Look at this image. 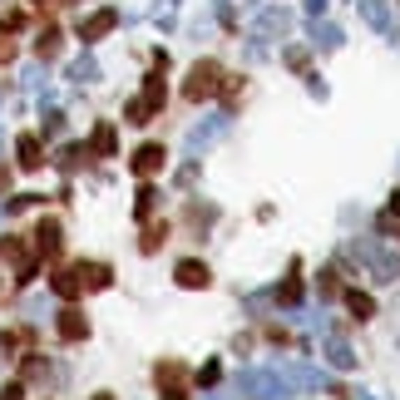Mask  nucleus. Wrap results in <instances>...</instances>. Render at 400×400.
I'll return each mask as SVG.
<instances>
[{
  "instance_id": "1",
  "label": "nucleus",
  "mask_w": 400,
  "mask_h": 400,
  "mask_svg": "<svg viewBox=\"0 0 400 400\" xmlns=\"http://www.w3.org/2000/svg\"><path fill=\"white\" fill-rule=\"evenodd\" d=\"M217 84H222V70L213 65V60H203V65H193V75H188V84H183V94L198 104V99H208V94H217Z\"/></svg>"
},
{
  "instance_id": "2",
  "label": "nucleus",
  "mask_w": 400,
  "mask_h": 400,
  "mask_svg": "<svg viewBox=\"0 0 400 400\" xmlns=\"http://www.w3.org/2000/svg\"><path fill=\"white\" fill-rule=\"evenodd\" d=\"M54 336H60L65 346H84V341H89V321H84V311L65 307L60 316H54Z\"/></svg>"
},
{
  "instance_id": "3",
  "label": "nucleus",
  "mask_w": 400,
  "mask_h": 400,
  "mask_svg": "<svg viewBox=\"0 0 400 400\" xmlns=\"http://www.w3.org/2000/svg\"><path fill=\"white\" fill-rule=\"evenodd\" d=\"M174 282H178V287H188V292H198V287H208V282H213V272H208L198 257H183V262H174Z\"/></svg>"
},
{
  "instance_id": "4",
  "label": "nucleus",
  "mask_w": 400,
  "mask_h": 400,
  "mask_svg": "<svg viewBox=\"0 0 400 400\" xmlns=\"http://www.w3.org/2000/svg\"><path fill=\"white\" fill-rule=\"evenodd\" d=\"M60 247H65V227L54 222V217H40V227H35V252H40V257H54Z\"/></svg>"
},
{
  "instance_id": "5",
  "label": "nucleus",
  "mask_w": 400,
  "mask_h": 400,
  "mask_svg": "<svg viewBox=\"0 0 400 400\" xmlns=\"http://www.w3.org/2000/svg\"><path fill=\"white\" fill-rule=\"evenodd\" d=\"M114 25H119V10H109V6H104V10H94V15H84V25H79V40H89V45H94V40H104Z\"/></svg>"
},
{
  "instance_id": "6",
  "label": "nucleus",
  "mask_w": 400,
  "mask_h": 400,
  "mask_svg": "<svg viewBox=\"0 0 400 400\" xmlns=\"http://www.w3.org/2000/svg\"><path fill=\"white\" fill-rule=\"evenodd\" d=\"M129 168L139 178H153L158 168H163V144H144V148H134V158H129Z\"/></svg>"
},
{
  "instance_id": "7",
  "label": "nucleus",
  "mask_w": 400,
  "mask_h": 400,
  "mask_svg": "<svg viewBox=\"0 0 400 400\" xmlns=\"http://www.w3.org/2000/svg\"><path fill=\"white\" fill-rule=\"evenodd\" d=\"M15 163H20V168H40V163H45L40 134H20V139H15Z\"/></svg>"
},
{
  "instance_id": "8",
  "label": "nucleus",
  "mask_w": 400,
  "mask_h": 400,
  "mask_svg": "<svg viewBox=\"0 0 400 400\" xmlns=\"http://www.w3.org/2000/svg\"><path fill=\"white\" fill-rule=\"evenodd\" d=\"M79 277H84V287L104 292L109 282H114V267H109V262H79Z\"/></svg>"
},
{
  "instance_id": "9",
  "label": "nucleus",
  "mask_w": 400,
  "mask_h": 400,
  "mask_svg": "<svg viewBox=\"0 0 400 400\" xmlns=\"http://www.w3.org/2000/svg\"><path fill=\"white\" fill-rule=\"evenodd\" d=\"M114 148H119V134H114V124H94V134H89V153L114 158Z\"/></svg>"
},
{
  "instance_id": "10",
  "label": "nucleus",
  "mask_w": 400,
  "mask_h": 400,
  "mask_svg": "<svg viewBox=\"0 0 400 400\" xmlns=\"http://www.w3.org/2000/svg\"><path fill=\"white\" fill-rule=\"evenodd\" d=\"M49 282H54V297H65V302H75V297L84 292V277H79V272H54Z\"/></svg>"
},
{
  "instance_id": "11",
  "label": "nucleus",
  "mask_w": 400,
  "mask_h": 400,
  "mask_svg": "<svg viewBox=\"0 0 400 400\" xmlns=\"http://www.w3.org/2000/svg\"><path fill=\"white\" fill-rule=\"evenodd\" d=\"M60 45H65L60 25H45V30H40V40H35V54H40V60H54V54H60Z\"/></svg>"
},
{
  "instance_id": "12",
  "label": "nucleus",
  "mask_w": 400,
  "mask_h": 400,
  "mask_svg": "<svg viewBox=\"0 0 400 400\" xmlns=\"http://www.w3.org/2000/svg\"><path fill=\"white\" fill-rule=\"evenodd\" d=\"M346 311H351L356 321H371V316H376V302H371L366 292H346Z\"/></svg>"
},
{
  "instance_id": "13",
  "label": "nucleus",
  "mask_w": 400,
  "mask_h": 400,
  "mask_svg": "<svg viewBox=\"0 0 400 400\" xmlns=\"http://www.w3.org/2000/svg\"><path fill=\"white\" fill-rule=\"evenodd\" d=\"M153 114H158V109H153V104H148L144 94L124 104V119H129V124H148V119H153Z\"/></svg>"
},
{
  "instance_id": "14",
  "label": "nucleus",
  "mask_w": 400,
  "mask_h": 400,
  "mask_svg": "<svg viewBox=\"0 0 400 400\" xmlns=\"http://www.w3.org/2000/svg\"><path fill=\"white\" fill-rule=\"evenodd\" d=\"M25 341H30V331H25V326H20V331H0V356H15Z\"/></svg>"
},
{
  "instance_id": "15",
  "label": "nucleus",
  "mask_w": 400,
  "mask_h": 400,
  "mask_svg": "<svg viewBox=\"0 0 400 400\" xmlns=\"http://www.w3.org/2000/svg\"><path fill=\"white\" fill-rule=\"evenodd\" d=\"M70 79H75V84H89V79H99L94 60H75V65H70Z\"/></svg>"
},
{
  "instance_id": "16",
  "label": "nucleus",
  "mask_w": 400,
  "mask_h": 400,
  "mask_svg": "<svg viewBox=\"0 0 400 400\" xmlns=\"http://www.w3.org/2000/svg\"><path fill=\"white\" fill-rule=\"evenodd\" d=\"M40 203V193H15V198H6V213L15 217V213H25V208H35Z\"/></svg>"
},
{
  "instance_id": "17",
  "label": "nucleus",
  "mask_w": 400,
  "mask_h": 400,
  "mask_svg": "<svg viewBox=\"0 0 400 400\" xmlns=\"http://www.w3.org/2000/svg\"><path fill=\"white\" fill-rule=\"evenodd\" d=\"M40 134H45V139L65 134V114H60V109H49V114H45V129H40Z\"/></svg>"
},
{
  "instance_id": "18",
  "label": "nucleus",
  "mask_w": 400,
  "mask_h": 400,
  "mask_svg": "<svg viewBox=\"0 0 400 400\" xmlns=\"http://www.w3.org/2000/svg\"><path fill=\"white\" fill-rule=\"evenodd\" d=\"M153 208H158V188H144V193H139V203H134V213H139V217H148Z\"/></svg>"
},
{
  "instance_id": "19",
  "label": "nucleus",
  "mask_w": 400,
  "mask_h": 400,
  "mask_svg": "<svg viewBox=\"0 0 400 400\" xmlns=\"http://www.w3.org/2000/svg\"><path fill=\"white\" fill-rule=\"evenodd\" d=\"M139 247H144V252H158V247H163V222H153V227H148Z\"/></svg>"
},
{
  "instance_id": "20",
  "label": "nucleus",
  "mask_w": 400,
  "mask_h": 400,
  "mask_svg": "<svg viewBox=\"0 0 400 400\" xmlns=\"http://www.w3.org/2000/svg\"><path fill=\"white\" fill-rule=\"evenodd\" d=\"M84 158H89V148H65V153H60V168H79Z\"/></svg>"
},
{
  "instance_id": "21",
  "label": "nucleus",
  "mask_w": 400,
  "mask_h": 400,
  "mask_svg": "<svg viewBox=\"0 0 400 400\" xmlns=\"http://www.w3.org/2000/svg\"><path fill=\"white\" fill-rule=\"evenodd\" d=\"M178 376H183L178 361H163V366H158V380H163V385H168V380H178Z\"/></svg>"
},
{
  "instance_id": "22",
  "label": "nucleus",
  "mask_w": 400,
  "mask_h": 400,
  "mask_svg": "<svg viewBox=\"0 0 400 400\" xmlns=\"http://www.w3.org/2000/svg\"><path fill=\"white\" fill-rule=\"evenodd\" d=\"M0 25H6V30H20V25H25V10H6V15H0Z\"/></svg>"
},
{
  "instance_id": "23",
  "label": "nucleus",
  "mask_w": 400,
  "mask_h": 400,
  "mask_svg": "<svg viewBox=\"0 0 400 400\" xmlns=\"http://www.w3.org/2000/svg\"><path fill=\"white\" fill-rule=\"evenodd\" d=\"M25 376H30V380L45 376V361H40V356H25Z\"/></svg>"
},
{
  "instance_id": "24",
  "label": "nucleus",
  "mask_w": 400,
  "mask_h": 400,
  "mask_svg": "<svg viewBox=\"0 0 400 400\" xmlns=\"http://www.w3.org/2000/svg\"><path fill=\"white\" fill-rule=\"evenodd\" d=\"M0 400H25V385L15 380V385H6V390H0Z\"/></svg>"
},
{
  "instance_id": "25",
  "label": "nucleus",
  "mask_w": 400,
  "mask_h": 400,
  "mask_svg": "<svg viewBox=\"0 0 400 400\" xmlns=\"http://www.w3.org/2000/svg\"><path fill=\"white\" fill-rule=\"evenodd\" d=\"M15 60V45H0V65H10Z\"/></svg>"
},
{
  "instance_id": "26",
  "label": "nucleus",
  "mask_w": 400,
  "mask_h": 400,
  "mask_svg": "<svg viewBox=\"0 0 400 400\" xmlns=\"http://www.w3.org/2000/svg\"><path fill=\"white\" fill-rule=\"evenodd\" d=\"M163 400H183V395H178V390H168V395H163Z\"/></svg>"
},
{
  "instance_id": "27",
  "label": "nucleus",
  "mask_w": 400,
  "mask_h": 400,
  "mask_svg": "<svg viewBox=\"0 0 400 400\" xmlns=\"http://www.w3.org/2000/svg\"><path fill=\"white\" fill-rule=\"evenodd\" d=\"M6 178H10V174H6V168H0V188H6Z\"/></svg>"
},
{
  "instance_id": "28",
  "label": "nucleus",
  "mask_w": 400,
  "mask_h": 400,
  "mask_svg": "<svg viewBox=\"0 0 400 400\" xmlns=\"http://www.w3.org/2000/svg\"><path fill=\"white\" fill-rule=\"evenodd\" d=\"M390 208H395V213H400V193H395V203H390Z\"/></svg>"
},
{
  "instance_id": "29",
  "label": "nucleus",
  "mask_w": 400,
  "mask_h": 400,
  "mask_svg": "<svg viewBox=\"0 0 400 400\" xmlns=\"http://www.w3.org/2000/svg\"><path fill=\"white\" fill-rule=\"evenodd\" d=\"M94 400H114V395H94Z\"/></svg>"
},
{
  "instance_id": "30",
  "label": "nucleus",
  "mask_w": 400,
  "mask_h": 400,
  "mask_svg": "<svg viewBox=\"0 0 400 400\" xmlns=\"http://www.w3.org/2000/svg\"><path fill=\"white\" fill-rule=\"evenodd\" d=\"M35 6H45V0H35Z\"/></svg>"
}]
</instances>
